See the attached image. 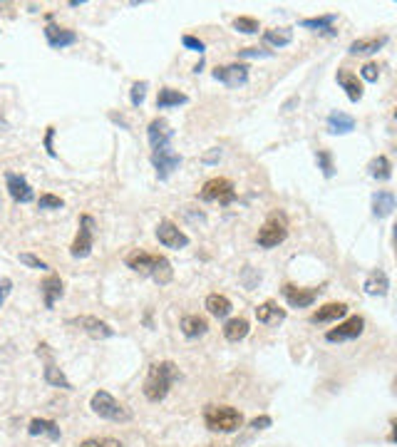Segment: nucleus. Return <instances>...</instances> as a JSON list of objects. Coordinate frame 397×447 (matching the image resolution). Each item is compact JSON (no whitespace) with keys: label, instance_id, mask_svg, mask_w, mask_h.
I'll use <instances>...</instances> for the list:
<instances>
[{"label":"nucleus","instance_id":"f257e3e1","mask_svg":"<svg viewBox=\"0 0 397 447\" xmlns=\"http://www.w3.org/2000/svg\"><path fill=\"white\" fill-rule=\"evenodd\" d=\"M125 263L132 271H137L139 276H149L159 286H167V283L174 279V268H171L169 259L159 254H149V251H142V249H134L125 256Z\"/></svg>","mask_w":397,"mask_h":447},{"label":"nucleus","instance_id":"f03ea898","mask_svg":"<svg viewBox=\"0 0 397 447\" xmlns=\"http://www.w3.org/2000/svg\"><path fill=\"white\" fill-rule=\"evenodd\" d=\"M179 378V371L177 365L171 363V360H159V363H151L149 365V373H147V380H144V395L149 402H162L167 395H169V388L171 383Z\"/></svg>","mask_w":397,"mask_h":447},{"label":"nucleus","instance_id":"7ed1b4c3","mask_svg":"<svg viewBox=\"0 0 397 447\" xmlns=\"http://www.w3.org/2000/svg\"><path fill=\"white\" fill-rule=\"evenodd\" d=\"M204 422L211 433H236L244 425V415L231 405H206Z\"/></svg>","mask_w":397,"mask_h":447},{"label":"nucleus","instance_id":"20e7f679","mask_svg":"<svg viewBox=\"0 0 397 447\" xmlns=\"http://www.w3.org/2000/svg\"><path fill=\"white\" fill-rule=\"evenodd\" d=\"M89 408H92V413H95V415L105 417V420H112V422L132 420V413H129V408H125L120 400H114L107 390H97L95 395H92V400H89Z\"/></svg>","mask_w":397,"mask_h":447},{"label":"nucleus","instance_id":"39448f33","mask_svg":"<svg viewBox=\"0 0 397 447\" xmlns=\"http://www.w3.org/2000/svg\"><path fill=\"white\" fill-rule=\"evenodd\" d=\"M286 239H288V224H286L283 217H278V214L266 219V224L259 229V234H256V243L264 246V249H273L278 243H283Z\"/></svg>","mask_w":397,"mask_h":447},{"label":"nucleus","instance_id":"423d86ee","mask_svg":"<svg viewBox=\"0 0 397 447\" xmlns=\"http://www.w3.org/2000/svg\"><path fill=\"white\" fill-rule=\"evenodd\" d=\"M92 246H95V219L89 214L80 217V229H77V237L69 246V254L75 259H87L92 254Z\"/></svg>","mask_w":397,"mask_h":447},{"label":"nucleus","instance_id":"0eeeda50","mask_svg":"<svg viewBox=\"0 0 397 447\" xmlns=\"http://www.w3.org/2000/svg\"><path fill=\"white\" fill-rule=\"evenodd\" d=\"M199 197H202V201H219V204L226 206L236 199V192H233V184L228 179L216 177V179H208L206 184L202 186Z\"/></svg>","mask_w":397,"mask_h":447},{"label":"nucleus","instance_id":"6e6552de","mask_svg":"<svg viewBox=\"0 0 397 447\" xmlns=\"http://www.w3.org/2000/svg\"><path fill=\"white\" fill-rule=\"evenodd\" d=\"M151 164L157 169L159 182H167L171 177V172L179 169V164H182V154H177L171 147H159L151 152Z\"/></svg>","mask_w":397,"mask_h":447},{"label":"nucleus","instance_id":"1a4fd4ad","mask_svg":"<svg viewBox=\"0 0 397 447\" xmlns=\"http://www.w3.org/2000/svg\"><path fill=\"white\" fill-rule=\"evenodd\" d=\"M157 239L167 249H184V246H189V237L179 229L177 224L169 221V219H162L157 224Z\"/></svg>","mask_w":397,"mask_h":447},{"label":"nucleus","instance_id":"9d476101","mask_svg":"<svg viewBox=\"0 0 397 447\" xmlns=\"http://www.w3.org/2000/svg\"><path fill=\"white\" fill-rule=\"evenodd\" d=\"M67 323H69V326L83 328L89 338H95V340H105V338H112V336H114V328L109 326V323H105V320L95 318V316H80V318H69Z\"/></svg>","mask_w":397,"mask_h":447},{"label":"nucleus","instance_id":"9b49d317","mask_svg":"<svg viewBox=\"0 0 397 447\" xmlns=\"http://www.w3.org/2000/svg\"><path fill=\"white\" fill-rule=\"evenodd\" d=\"M365 331V320L360 318V316H353V318L343 320L338 323V328L325 333V340L328 343H343V340H355L360 333Z\"/></svg>","mask_w":397,"mask_h":447},{"label":"nucleus","instance_id":"f8f14e48","mask_svg":"<svg viewBox=\"0 0 397 447\" xmlns=\"http://www.w3.org/2000/svg\"><path fill=\"white\" fill-rule=\"evenodd\" d=\"M323 288H298L293 286V283H283V288H281V294H283V298L288 301V306L293 308H308L315 303V298L321 296Z\"/></svg>","mask_w":397,"mask_h":447},{"label":"nucleus","instance_id":"ddd939ff","mask_svg":"<svg viewBox=\"0 0 397 447\" xmlns=\"http://www.w3.org/2000/svg\"><path fill=\"white\" fill-rule=\"evenodd\" d=\"M214 80L224 83L226 87H241V85L248 83V65L233 63V65H224V67H216Z\"/></svg>","mask_w":397,"mask_h":447},{"label":"nucleus","instance_id":"4468645a","mask_svg":"<svg viewBox=\"0 0 397 447\" xmlns=\"http://www.w3.org/2000/svg\"><path fill=\"white\" fill-rule=\"evenodd\" d=\"M147 137H149V144L151 149H159V147H169L171 137H174V129L169 127V122L157 117V120L149 122V129H147Z\"/></svg>","mask_w":397,"mask_h":447},{"label":"nucleus","instance_id":"2eb2a0df","mask_svg":"<svg viewBox=\"0 0 397 447\" xmlns=\"http://www.w3.org/2000/svg\"><path fill=\"white\" fill-rule=\"evenodd\" d=\"M6 184H8V192H10V197H13L15 201H20V204H28V201H32V199H35V194H32V186L28 184V179L20 177V174L8 172L6 174Z\"/></svg>","mask_w":397,"mask_h":447},{"label":"nucleus","instance_id":"dca6fc26","mask_svg":"<svg viewBox=\"0 0 397 447\" xmlns=\"http://www.w3.org/2000/svg\"><path fill=\"white\" fill-rule=\"evenodd\" d=\"M45 38H47V45L55 47V50H63L67 45L77 43V32L75 30H67V28H60V25H47L45 28Z\"/></svg>","mask_w":397,"mask_h":447},{"label":"nucleus","instance_id":"f3484780","mask_svg":"<svg viewBox=\"0 0 397 447\" xmlns=\"http://www.w3.org/2000/svg\"><path fill=\"white\" fill-rule=\"evenodd\" d=\"M256 320L264 323V326H278V323H283L286 320V311L283 308H278L276 301H266L256 308Z\"/></svg>","mask_w":397,"mask_h":447},{"label":"nucleus","instance_id":"a211bd4d","mask_svg":"<svg viewBox=\"0 0 397 447\" xmlns=\"http://www.w3.org/2000/svg\"><path fill=\"white\" fill-rule=\"evenodd\" d=\"M347 316L345 303H325L310 316V323H330V320H341Z\"/></svg>","mask_w":397,"mask_h":447},{"label":"nucleus","instance_id":"6ab92c4d","mask_svg":"<svg viewBox=\"0 0 397 447\" xmlns=\"http://www.w3.org/2000/svg\"><path fill=\"white\" fill-rule=\"evenodd\" d=\"M40 291H43V298H45V308H52L57 303V298H63V279L55 274H50L40 283Z\"/></svg>","mask_w":397,"mask_h":447},{"label":"nucleus","instance_id":"aec40b11","mask_svg":"<svg viewBox=\"0 0 397 447\" xmlns=\"http://www.w3.org/2000/svg\"><path fill=\"white\" fill-rule=\"evenodd\" d=\"M392 211H395V194L392 192H375L372 194V214L378 219H385L390 217Z\"/></svg>","mask_w":397,"mask_h":447},{"label":"nucleus","instance_id":"412c9836","mask_svg":"<svg viewBox=\"0 0 397 447\" xmlns=\"http://www.w3.org/2000/svg\"><path fill=\"white\" fill-rule=\"evenodd\" d=\"M338 83L343 85V89H345V95L350 102H360V100H363V83L358 80V75L338 70Z\"/></svg>","mask_w":397,"mask_h":447},{"label":"nucleus","instance_id":"4be33fe9","mask_svg":"<svg viewBox=\"0 0 397 447\" xmlns=\"http://www.w3.org/2000/svg\"><path fill=\"white\" fill-rule=\"evenodd\" d=\"M363 288H365V294L370 296H385L387 294V288H390V281H387V274L385 271H372L370 276L365 279V283H363Z\"/></svg>","mask_w":397,"mask_h":447},{"label":"nucleus","instance_id":"5701e85b","mask_svg":"<svg viewBox=\"0 0 397 447\" xmlns=\"http://www.w3.org/2000/svg\"><path fill=\"white\" fill-rule=\"evenodd\" d=\"M189 102V97L179 92V89H171V87H162L157 95V107L159 109H167V107H179V105H186Z\"/></svg>","mask_w":397,"mask_h":447},{"label":"nucleus","instance_id":"b1692460","mask_svg":"<svg viewBox=\"0 0 397 447\" xmlns=\"http://www.w3.org/2000/svg\"><path fill=\"white\" fill-rule=\"evenodd\" d=\"M355 129V120L345 112H330L328 115V132L330 134H347Z\"/></svg>","mask_w":397,"mask_h":447},{"label":"nucleus","instance_id":"393cba45","mask_svg":"<svg viewBox=\"0 0 397 447\" xmlns=\"http://www.w3.org/2000/svg\"><path fill=\"white\" fill-rule=\"evenodd\" d=\"M248 336V320L246 318H231L226 320L224 326V338L231 340V343H239Z\"/></svg>","mask_w":397,"mask_h":447},{"label":"nucleus","instance_id":"a878e982","mask_svg":"<svg viewBox=\"0 0 397 447\" xmlns=\"http://www.w3.org/2000/svg\"><path fill=\"white\" fill-rule=\"evenodd\" d=\"M208 331V323L202 316H184L182 318V333L186 338H199Z\"/></svg>","mask_w":397,"mask_h":447},{"label":"nucleus","instance_id":"bb28decb","mask_svg":"<svg viewBox=\"0 0 397 447\" xmlns=\"http://www.w3.org/2000/svg\"><path fill=\"white\" fill-rule=\"evenodd\" d=\"M28 433L35 437V435H47L50 440H60V428H57V422L52 420H40V417H35V420H30V425H28Z\"/></svg>","mask_w":397,"mask_h":447},{"label":"nucleus","instance_id":"cd10ccee","mask_svg":"<svg viewBox=\"0 0 397 447\" xmlns=\"http://www.w3.org/2000/svg\"><path fill=\"white\" fill-rule=\"evenodd\" d=\"M367 172H370L372 179H378V182H387V179L392 177V162L385 157V154H380V157H375V160L367 164Z\"/></svg>","mask_w":397,"mask_h":447},{"label":"nucleus","instance_id":"c85d7f7f","mask_svg":"<svg viewBox=\"0 0 397 447\" xmlns=\"http://www.w3.org/2000/svg\"><path fill=\"white\" fill-rule=\"evenodd\" d=\"M206 308L211 316H216V318H226L228 313H231V301L221 294H208L206 296Z\"/></svg>","mask_w":397,"mask_h":447},{"label":"nucleus","instance_id":"c756f323","mask_svg":"<svg viewBox=\"0 0 397 447\" xmlns=\"http://www.w3.org/2000/svg\"><path fill=\"white\" fill-rule=\"evenodd\" d=\"M387 43V38H370V40H355V43H350V47H347V52L350 55H370V52H378L383 45Z\"/></svg>","mask_w":397,"mask_h":447},{"label":"nucleus","instance_id":"7c9ffc66","mask_svg":"<svg viewBox=\"0 0 397 447\" xmlns=\"http://www.w3.org/2000/svg\"><path fill=\"white\" fill-rule=\"evenodd\" d=\"M45 380L50 385H55V388H63V390H72V383H69L67 378H65V373L57 368L55 363H47L45 365Z\"/></svg>","mask_w":397,"mask_h":447},{"label":"nucleus","instance_id":"2f4dec72","mask_svg":"<svg viewBox=\"0 0 397 447\" xmlns=\"http://www.w3.org/2000/svg\"><path fill=\"white\" fill-rule=\"evenodd\" d=\"M338 20V15H323V18H305V20H301V28H310V30H325L328 35H335L333 32V23Z\"/></svg>","mask_w":397,"mask_h":447},{"label":"nucleus","instance_id":"473e14b6","mask_svg":"<svg viewBox=\"0 0 397 447\" xmlns=\"http://www.w3.org/2000/svg\"><path fill=\"white\" fill-rule=\"evenodd\" d=\"M264 40L268 45H273V47H286V45H290V40H293V32L288 30V28H278V30H266L264 32Z\"/></svg>","mask_w":397,"mask_h":447},{"label":"nucleus","instance_id":"72a5a7b5","mask_svg":"<svg viewBox=\"0 0 397 447\" xmlns=\"http://www.w3.org/2000/svg\"><path fill=\"white\" fill-rule=\"evenodd\" d=\"M315 160H318V169H323V177L330 179L335 174V166H333V154L328 149H321V152L315 154Z\"/></svg>","mask_w":397,"mask_h":447},{"label":"nucleus","instance_id":"f704fd0d","mask_svg":"<svg viewBox=\"0 0 397 447\" xmlns=\"http://www.w3.org/2000/svg\"><path fill=\"white\" fill-rule=\"evenodd\" d=\"M233 28H236L239 32H244V35H253V32H259V20L236 18V20H233Z\"/></svg>","mask_w":397,"mask_h":447},{"label":"nucleus","instance_id":"c9c22d12","mask_svg":"<svg viewBox=\"0 0 397 447\" xmlns=\"http://www.w3.org/2000/svg\"><path fill=\"white\" fill-rule=\"evenodd\" d=\"M147 87H149V85H147L144 80H142V83H134V85H132V92H129V100H132L134 107H139V105L144 102Z\"/></svg>","mask_w":397,"mask_h":447},{"label":"nucleus","instance_id":"e433bc0d","mask_svg":"<svg viewBox=\"0 0 397 447\" xmlns=\"http://www.w3.org/2000/svg\"><path fill=\"white\" fill-rule=\"evenodd\" d=\"M80 447H122V442L114 437H89Z\"/></svg>","mask_w":397,"mask_h":447},{"label":"nucleus","instance_id":"4c0bfd02","mask_svg":"<svg viewBox=\"0 0 397 447\" xmlns=\"http://www.w3.org/2000/svg\"><path fill=\"white\" fill-rule=\"evenodd\" d=\"M38 204L40 209H63V199L55 197V194H43Z\"/></svg>","mask_w":397,"mask_h":447},{"label":"nucleus","instance_id":"58836bf2","mask_svg":"<svg viewBox=\"0 0 397 447\" xmlns=\"http://www.w3.org/2000/svg\"><path fill=\"white\" fill-rule=\"evenodd\" d=\"M360 77H363V80H365V83H378V77H380V67H378V65H372V63L363 65V70H360Z\"/></svg>","mask_w":397,"mask_h":447},{"label":"nucleus","instance_id":"ea45409f","mask_svg":"<svg viewBox=\"0 0 397 447\" xmlns=\"http://www.w3.org/2000/svg\"><path fill=\"white\" fill-rule=\"evenodd\" d=\"M20 263H25V266H30V268H40V271H47V263L32 254H20Z\"/></svg>","mask_w":397,"mask_h":447},{"label":"nucleus","instance_id":"a19ab883","mask_svg":"<svg viewBox=\"0 0 397 447\" xmlns=\"http://www.w3.org/2000/svg\"><path fill=\"white\" fill-rule=\"evenodd\" d=\"M182 45H184V47H189V50H196V52H204V50H206V45H204L199 38H194V35H184V38H182Z\"/></svg>","mask_w":397,"mask_h":447},{"label":"nucleus","instance_id":"79ce46f5","mask_svg":"<svg viewBox=\"0 0 397 447\" xmlns=\"http://www.w3.org/2000/svg\"><path fill=\"white\" fill-rule=\"evenodd\" d=\"M273 50H259V47H246L239 50V58H271Z\"/></svg>","mask_w":397,"mask_h":447},{"label":"nucleus","instance_id":"37998d69","mask_svg":"<svg viewBox=\"0 0 397 447\" xmlns=\"http://www.w3.org/2000/svg\"><path fill=\"white\" fill-rule=\"evenodd\" d=\"M10 291H13V281H10V279H0V306L6 303V298L10 296Z\"/></svg>","mask_w":397,"mask_h":447},{"label":"nucleus","instance_id":"c03bdc74","mask_svg":"<svg viewBox=\"0 0 397 447\" xmlns=\"http://www.w3.org/2000/svg\"><path fill=\"white\" fill-rule=\"evenodd\" d=\"M271 417L268 415H261V417H256V420H251V428L253 430H266V428H271Z\"/></svg>","mask_w":397,"mask_h":447},{"label":"nucleus","instance_id":"a18cd8bd","mask_svg":"<svg viewBox=\"0 0 397 447\" xmlns=\"http://www.w3.org/2000/svg\"><path fill=\"white\" fill-rule=\"evenodd\" d=\"M52 137H55V127H47V132H45V149H47V154H50V157H55V149H52Z\"/></svg>","mask_w":397,"mask_h":447},{"label":"nucleus","instance_id":"49530a36","mask_svg":"<svg viewBox=\"0 0 397 447\" xmlns=\"http://www.w3.org/2000/svg\"><path fill=\"white\" fill-rule=\"evenodd\" d=\"M219 157H221V149H219V147H214V149H211V152L204 154V162H206V164H214V162L219 160Z\"/></svg>","mask_w":397,"mask_h":447},{"label":"nucleus","instance_id":"de8ad7c7","mask_svg":"<svg viewBox=\"0 0 397 447\" xmlns=\"http://www.w3.org/2000/svg\"><path fill=\"white\" fill-rule=\"evenodd\" d=\"M3 127H8V122L3 120V117H0V129H3Z\"/></svg>","mask_w":397,"mask_h":447},{"label":"nucleus","instance_id":"09e8293b","mask_svg":"<svg viewBox=\"0 0 397 447\" xmlns=\"http://www.w3.org/2000/svg\"><path fill=\"white\" fill-rule=\"evenodd\" d=\"M206 447H216V445H206Z\"/></svg>","mask_w":397,"mask_h":447}]
</instances>
